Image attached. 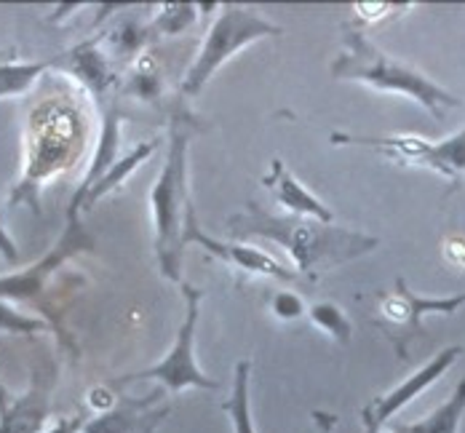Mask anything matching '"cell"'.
Segmentation results:
<instances>
[{
    "label": "cell",
    "mask_w": 465,
    "mask_h": 433,
    "mask_svg": "<svg viewBox=\"0 0 465 433\" xmlns=\"http://www.w3.org/2000/svg\"><path fill=\"white\" fill-rule=\"evenodd\" d=\"M308 316H311V321H313L319 330H324L331 340H337V342H342V345L351 342V337H353V324H351V319L345 316V310H342L340 305H334V302H316V305L308 308Z\"/></svg>",
    "instance_id": "cell-21"
},
{
    "label": "cell",
    "mask_w": 465,
    "mask_h": 433,
    "mask_svg": "<svg viewBox=\"0 0 465 433\" xmlns=\"http://www.w3.org/2000/svg\"><path fill=\"white\" fill-rule=\"evenodd\" d=\"M5 59H8V56H3V54H0V64H3V62H5Z\"/></svg>",
    "instance_id": "cell-30"
},
{
    "label": "cell",
    "mask_w": 465,
    "mask_h": 433,
    "mask_svg": "<svg viewBox=\"0 0 465 433\" xmlns=\"http://www.w3.org/2000/svg\"><path fill=\"white\" fill-rule=\"evenodd\" d=\"M465 305L463 294H447V297H428V294H418L407 287L404 279H396L393 291L385 294L377 302V316L372 319V327H377L382 335L391 340L396 356L401 361L410 359V348L412 342L422 337V319L430 313H444L452 316Z\"/></svg>",
    "instance_id": "cell-7"
},
{
    "label": "cell",
    "mask_w": 465,
    "mask_h": 433,
    "mask_svg": "<svg viewBox=\"0 0 465 433\" xmlns=\"http://www.w3.org/2000/svg\"><path fill=\"white\" fill-rule=\"evenodd\" d=\"M150 38H155V35L150 33V25H140L137 19H126L124 25H118V27L113 30L110 44H113V48H115L118 54H129V56H132V54H140Z\"/></svg>",
    "instance_id": "cell-24"
},
{
    "label": "cell",
    "mask_w": 465,
    "mask_h": 433,
    "mask_svg": "<svg viewBox=\"0 0 465 433\" xmlns=\"http://www.w3.org/2000/svg\"><path fill=\"white\" fill-rule=\"evenodd\" d=\"M180 289H183V300H185V319L180 324V332H177L174 345L169 348V353L158 364H153L147 369H140L134 375L121 378L118 385L137 383V380H158L172 393H180V390H187V388H203V390L223 388L217 380L206 378L201 372V367L195 364V330H198L201 302H203L206 291L198 289L195 284H190V281H183Z\"/></svg>",
    "instance_id": "cell-6"
},
{
    "label": "cell",
    "mask_w": 465,
    "mask_h": 433,
    "mask_svg": "<svg viewBox=\"0 0 465 433\" xmlns=\"http://www.w3.org/2000/svg\"><path fill=\"white\" fill-rule=\"evenodd\" d=\"M118 150H121V110L115 104H107L104 113H102V132H99V144L94 150L92 163H89L78 191H75L70 206H67V222L81 220L78 214L84 212V203H86L89 192L110 172V166L118 161Z\"/></svg>",
    "instance_id": "cell-14"
},
{
    "label": "cell",
    "mask_w": 465,
    "mask_h": 433,
    "mask_svg": "<svg viewBox=\"0 0 465 433\" xmlns=\"http://www.w3.org/2000/svg\"><path fill=\"white\" fill-rule=\"evenodd\" d=\"M56 385V364L41 356L25 393L14 396L0 383V433H44L51 415V393Z\"/></svg>",
    "instance_id": "cell-9"
},
{
    "label": "cell",
    "mask_w": 465,
    "mask_h": 433,
    "mask_svg": "<svg viewBox=\"0 0 465 433\" xmlns=\"http://www.w3.org/2000/svg\"><path fill=\"white\" fill-rule=\"evenodd\" d=\"M183 243H198L203 246L212 257L223 260L232 265L235 271L241 273H249V276H271V279H279V281H294L297 273L289 271L286 265H281L276 257H271L268 251L257 249V246H246V243H228V241L214 239L209 233H203V228L198 225V214L195 209L190 206L185 217V231H183Z\"/></svg>",
    "instance_id": "cell-12"
},
{
    "label": "cell",
    "mask_w": 465,
    "mask_h": 433,
    "mask_svg": "<svg viewBox=\"0 0 465 433\" xmlns=\"http://www.w3.org/2000/svg\"><path fill=\"white\" fill-rule=\"evenodd\" d=\"M158 426H161V423H150V426H147V428H144V431H140V433H155V431H158Z\"/></svg>",
    "instance_id": "cell-29"
},
{
    "label": "cell",
    "mask_w": 465,
    "mask_h": 433,
    "mask_svg": "<svg viewBox=\"0 0 465 433\" xmlns=\"http://www.w3.org/2000/svg\"><path fill=\"white\" fill-rule=\"evenodd\" d=\"M329 140L334 147H345V144L370 147L391 161L436 172L444 180H450V191H458L465 180V126L441 143H428V140L410 137V134H404V137H361V134H345V132H334Z\"/></svg>",
    "instance_id": "cell-5"
},
{
    "label": "cell",
    "mask_w": 465,
    "mask_h": 433,
    "mask_svg": "<svg viewBox=\"0 0 465 433\" xmlns=\"http://www.w3.org/2000/svg\"><path fill=\"white\" fill-rule=\"evenodd\" d=\"M262 185L273 192L276 203L289 209V214L294 217H311V220H319V222H334V214L331 209L326 206L322 198H316L313 192L308 191L289 169L281 158L271 161V169L268 174L262 177Z\"/></svg>",
    "instance_id": "cell-15"
},
{
    "label": "cell",
    "mask_w": 465,
    "mask_h": 433,
    "mask_svg": "<svg viewBox=\"0 0 465 433\" xmlns=\"http://www.w3.org/2000/svg\"><path fill=\"white\" fill-rule=\"evenodd\" d=\"M48 70H59V73H67V75L78 78L96 96H102L115 84V78L110 73V64H107L104 54L99 51V38H89V41L73 46L70 51H64L62 56L48 59Z\"/></svg>",
    "instance_id": "cell-16"
},
{
    "label": "cell",
    "mask_w": 465,
    "mask_h": 433,
    "mask_svg": "<svg viewBox=\"0 0 465 433\" xmlns=\"http://www.w3.org/2000/svg\"><path fill=\"white\" fill-rule=\"evenodd\" d=\"M342 51L331 62V75L337 81H359L385 94H404L422 104L436 121H444L447 110L463 107V99L422 75L420 70L391 59L367 38V33L356 22H345L342 27Z\"/></svg>",
    "instance_id": "cell-3"
},
{
    "label": "cell",
    "mask_w": 465,
    "mask_h": 433,
    "mask_svg": "<svg viewBox=\"0 0 465 433\" xmlns=\"http://www.w3.org/2000/svg\"><path fill=\"white\" fill-rule=\"evenodd\" d=\"M86 426V418L84 415H75V418H62L56 420L54 426H48L44 433H81Z\"/></svg>",
    "instance_id": "cell-27"
},
{
    "label": "cell",
    "mask_w": 465,
    "mask_h": 433,
    "mask_svg": "<svg viewBox=\"0 0 465 433\" xmlns=\"http://www.w3.org/2000/svg\"><path fill=\"white\" fill-rule=\"evenodd\" d=\"M33 121H38V132H35V140H33V161L27 163L25 169V177L22 182L16 185V191L11 192L8 203H19V201H27V206L41 214V201H38V191H41V182L46 177H54L59 166H64L70 158H73V147H75V118L73 115H62L56 107H54V115L44 118V110L35 115L33 113Z\"/></svg>",
    "instance_id": "cell-8"
},
{
    "label": "cell",
    "mask_w": 465,
    "mask_h": 433,
    "mask_svg": "<svg viewBox=\"0 0 465 433\" xmlns=\"http://www.w3.org/2000/svg\"><path fill=\"white\" fill-rule=\"evenodd\" d=\"M163 401V388H155L144 399H118L113 407L86 420L81 433H140L150 423H163L169 407Z\"/></svg>",
    "instance_id": "cell-13"
},
{
    "label": "cell",
    "mask_w": 465,
    "mask_h": 433,
    "mask_svg": "<svg viewBox=\"0 0 465 433\" xmlns=\"http://www.w3.org/2000/svg\"><path fill=\"white\" fill-rule=\"evenodd\" d=\"M271 310H273V316L281 319V321H297V319H302L308 313L302 297L294 294V291H276L271 297Z\"/></svg>",
    "instance_id": "cell-26"
},
{
    "label": "cell",
    "mask_w": 465,
    "mask_h": 433,
    "mask_svg": "<svg viewBox=\"0 0 465 433\" xmlns=\"http://www.w3.org/2000/svg\"><path fill=\"white\" fill-rule=\"evenodd\" d=\"M388 433H396V431H393V428H391V431H388Z\"/></svg>",
    "instance_id": "cell-31"
},
{
    "label": "cell",
    "mask_w": 465,
    "mask_h": 433,
    "mask_svg": "<svg viewBox=\"0 0 465 433\" xmlns=\"http://www.w3.org/2000/svg\"><path fill=\"white\" fill-rule=\"evenodd\" d=\"M228 233L232 241L265 239L283 246L308 281H319L326 271L359 260L380 246V239L370 233L340 228L334 222H319L311 217L271 214L257 201H249L243 212L232 214L228 220Z\"/></svg>",
    "instance_id": "cell-1"
},
{
    "label": "cell",
    "mask_w": 465,
    "mask_h": 433,
    "mask_svg": "<svg viewBox=\"0 0 465 433\" xmlns=\"http://www.w3.org/2000/svg\"><path fill=\"white\" fill-rule=\"evenodd\" d=\"M158 140H147V143H140L137 147H132L126 155H121L113 166H110V172L96 182L92 188V192H89V198H86V203H84V212L86 209H92L94 203L99 201V198H104L107 192H113V191H118L137 169H140V163H144L155 150H158Z\"/></svg>",
    "instance_id": "cell-18"
},
{
    "label": "cell",
    "mask_w": 465,
    "mask_h": 433,
    "mask_svg": "<svg viewBox=\"0 0 465 433\" xmlns=\"http://www.w3.org/2000/svg\"><path fill=\"white\" fill-rule=\"evenodd\" d=\"M92 249L94 239L89 236V231L84 228V222L81 220L67 222V228L62 231L59 241L48 249V254L41 262L30 265L22 273L0 276V300L3 302H22V300L41 297L51 273H56L62 268V262H67L70 257H75L81 251H92Z\"/></svg>",
    "instance_id": "cell-10"
},
{
    "label": "cell",
    "mask_w": 465,
    "mask_h": 433,
    "mask_svg": "<svg viewBox=\"0 0 465 433\" xmlns=\"http://www.w3.org/2000/svg\"><path fill=\"white\" fill-rule=\"evenodd\" d=\"M201 5H193V3H166L161 8V14H155L147 25H150V33L153 35H177L187 30L193 22H195V11Z\"/></svg>",
    "instance_id": "cell-22"
},
{
    "label": "cell",
    "mask_w": 465,
    "mask_h": 433,
    "mask_svg": "<svg viewBox=\"0 0 465 433\" xmlns=\"http://www.w3.org/2000/svg\"><path fill=\"white\" fill-rule=\"evenodd\" d=\"M465 415V378L460 383L455 385L452 396L439 407L433 409L430 415H425L418 423H401V426H393L396 433H458L460 428V420Z\"/></svg>",
    "instance_id": "cell-17"
},
{
    "label": "cell",
    "mask_w": 465,
    "mask_h": 433,
    "mask_svg": "<svg viewBox=\"0 0 465 433\" xmlns=\"http://www.w3.org/2000/svg\"><path fill=\"white\" fill-rule=\"evenodd\" d=\"M201 121L185 104V96L174 99L169 110V147L163 169L150 191V212L155 228V260L161 273L183 284V260H185V231L187 209L193 206L187 198V153L193 137L201 132Z\"/></svg>",
    "instance_id": "cell-2"
},
{
    "label": "cell",
    "mask_w": 465,
    "mask_h": 433,
    "mask_svg": "<svg viewBox=\"0 0 465 433\" xmlns=\"http://www.w3.org/2000/svg\"><path fill=\"white\" fill-rule=\"evenodd\" d=\"M460 356H463V348H460V345H450V348L439 350L428 364H422L418 372L410 375L404 383L396 385L393 390H388V393H382V396H377V399H372V401L361 409V420H364L367 433L380 431L399 409H404L412 399H418L425 388H430L441 375H447V369H450Z\"/></svg>",
    "instance_id": "cell-11"
},
{
    "label": "cell",
    "mask_w": 465,
    "mask_h": 433,
    "mask_svg": "<svg viewBox=\"0 0 465 433\" xmlns=\"http://www.w3.org/2000/svg\"><path fill=\"white\" fill-rule=\"evenodd\" d=\"M271 35H281V27L268 22L260 11L246 5H223L201 44L198 56L187 67L183 78V96L198 94L232 54Z\"/></svg>",
    "instance_id": "cell-4"
},
{
    "label": "cell",
    "mask_w": 465,
    "mask_h": 433,
    "mask_svg": "<svg viewBox=\"0 0 465 433\" xmlns=\"http://www.w3.org/2000/svg\"><path fill=\"white\" fill-rule=\"evenodd\" d=\"M121 92L129 96H137V99H144V102H155V99L161 96V92H163L158 64H155L153 59H147V56L140 59L137 67L129 73L126 86H124Z\"/></svg>",
    "instance_id": "cell-23"
},
{
    "label": "cell",
    "mask_w": 465,
    "mask_h": 433,
    "mask_svg": "<svg viewBox=\"0 0 465 433\" xmlns=\"http://www.w3.org/2000/svg\"><path fill=\"white\" fill-rule=\"evenodd\" d=\"M46 321L41 319H30L25 313H16L8 302L0 300V332H8V335H35V332H48Z\"/></svg>",
    "instance_id": "cell-25"
},
{
    "label": "cell",
    "mask_w": 465,
    "mask_h": 433,
    "mask_svg": "<svg viewBox=\"0 0 465 433\" xmlns=\"http://www.w3.org/2000/svg\"><path fill=\"white\" fill-rule=\"evenodd\" d=\"M249 372H252V361L235 364L231 399L223 404L225 415L232 420V431L235 433H257L254 423H252V404H249Z\"/></svg>",
    "instance_id": "cell-19"
},
{
    "label": "cell",
    "mask_w": 465,
    "mask_h": 433,
    "mask_svg": "<svg viewBox=\"0 0 465 433\" xmlns=\"http://www.w3.org/2000/svg\"><path fill=\"white\" fill-rule=\"evenodd\" d=\"M0 254H3V260L5 262H16L19 260V251H16V243L8 239V233L0 228Z\"/></svg>",
    "instance_id": "cell-28"
},
{
    "label": "cell",
    "mask_w": 465,
    "mask_h": 433,
    "mask_svg": "<svg viewBox=\"0 0 465 433\" xmlns=\"http://www.w3.org/2000/svg\"><path fill=\"white\" fill-rule=\"evenodd\" d=\"M46 70L48 62H11V59H5L0 64V99L25 94L38 81V75Z\"/></svg>",
    "instance_id": "cell-20"
}]
</instances>
